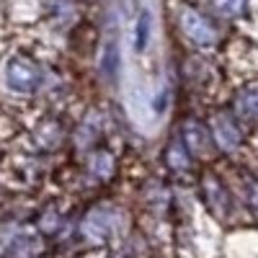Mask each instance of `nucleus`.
Returning a JSON list of instances; mask_svg holds the SVG:
<instances>
[{
	"label": "nucleus",
	"instance_id": "obj_1",
	"mask_svg": "<svg viewBox=\"0 0 258 258\" xmlns=\"http://www.w3.org/2000/svg\"><path fill=\"white\" fill-rule=\"evenodd\" d=\"M8 83L16 91H29L36 83V70L31 64H26V70H18V62H11V73H8Z\"/></svg>",
	"mask_w": 258,
	"mask_h": 258
},
{
	"label": "nucleus",
	"instance_id": "obj_2",
	"mask_svg": "<svg viewBox=\"0 0 258 258\" xmlns=\"http://www.w3.org/2000/svg\"><path fill=\"white\" fill-rule=\"evenodd\" d=\"M147 29H150V16L142 13V18H140V39H137V49H142V47L147 44Z\"/></svg>",
	"mask_w": 258,
	"mask_h": 258
}]
</instances>
